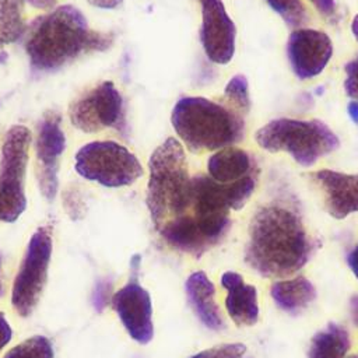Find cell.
<instances>
[{"mask_svg":"<svg viewBox=\"0 0 358 358\" xmlns=\"http://www.w3.org/2000/svg\"><path fill=\"white\" fill-rule=\"evenodd\" d=\"M313 249L296 204L277 199L260 206L252 217L245 262L263 277L285 278L308 263Z\"/></svg>","mask_w":358,"mask_h":358,"instance_id":"1","label":"cell"},{"mask_svg":"<svg viewBox=\"0 0 358 358\" xmlns=\"http://www.w3.org/2000/svg\"><path fill=\"white\" fill-rule=\"evenodd\" d=\"M113 34L94 31L73 4H63L41 15L29 28L25 50L32 73H53L87 52H103Z\"/></svg>","mask_w":358,"mask_h":358,"instance_id":"2","label":"cell"},{"mask_svg":"<svg viewBox=\"0 0 358 358\" xmlns=\"http://www.w3.org/2000/svg\"><path fill=\"white\" fill-rule=\"evenodd\" d=\"M171 123L179 138L193 152L231 147L245 136V120L241 113L203 96L178 99Z\"/></svg>","mask_w":358,"mask_h":358,"instance_id":"3","label":"cell"},{"mask_svg":"<svg viewBox=\"0 0 358 358\" xmlns=\"http://www.w3.org/2000/svg\"><path fill=\"white\" fill-rule=\"evenodd\" d=\"M148 169L145 204L155 229H159L190 208L192 178L182 144L168 137L152 151Z\"/></svg>","mask_w":358,"mask_h":358,"instance_id":"4","label":"cell"},{"mask_svg":"<svg viewBox=\"0 0 358 358\" xmlns=\"http://www.w3.org/2000/svg\"><path fill=\"white\" fill-rule=\"evenodd\" d=\"M255 138L259 147L270 152H288L301 166H312L340 145L337 134L317 119H274L260 127Z\"/></svg>","mask_w":358,"mask_h":358,"instance_id":"5","label":"cell"},{"mask_svg":"<svg viewBox=\"0 0 358 358\" xmlns=\"http://www.w3.org/2000/svg\"><path fill=\"white\" fill-rule=\"evenodd\" d=\"M74 169L81 178L113 189L130 186L144 173L138 158L113 140H96L80 147L74 154Z\"/></svg>","mask_w":358,"mask_h":358,"instance_id":"6","label":"cell"},{"mask_svg":"<svg viewBox=\"0 0 358 358\" xmlns=\"http://www.w3.org/2000/svg\"><path fill=\"white\" fill-rule=\"evenodd\" d=\"M32 133L27 126H11L0 151V221L15 222L27 208L25 175Z\"/></svg>","mask_w":358,"mask_h":358,"instance_id":"7","label":"cell"},{"mask_svg":"<svg viewBox=\"0 0 358 358\" xmlns=\"http://www.w3.org/2000/svg\"><path fill=\"white\" fill-rule=\"evenodd\" d=\"M53 241L49 225L39 227L29 238L11 289V305L27 317L36 308L48 278Z\"/></svg>","mask_w":358,"mask_h":358,"instance_id":"8","label":"cell"},{"mask_svg":"<svg viewBox=\"0 0 358 358\" xmlns=\"http://www.w3.org/2000/svg\"><path fill=\"white\" fill-rule=\"evenodd\" d=\"M69 117L71 124L84 133L126 130L123 96L112 81H102L77 98L69 108Z\"/></svg>","mask_w":358,"mask_h":358,"instance_id":"9","label":"cell"},{"mask_svg":"<svg viewBox=\"0 0 358 358\" xmlns=\"http://www.w3.org/2000/svg\"><path fill=\"white\" fill-rule=\"evenodd\" d=\"M60 123L59 113L46 112L35 138L38 186L48 201H53L57 194L60 157L66 148V136Z\"/></svg>","mask_w":358,"mask_h":358,"instance_id":"10","label":"cell"},{"mask_svg":"<svg viewBox=\"0 0 358 358\" xmlns=\"http://www.w3.org/2000/svg\"><path fill=\"white\" fill-rule=\"evenodd\" d=\"M201 7L200 42L206 56L215 64H228L235 53L236 27L222 0H199Z\"/></svg>","mask_w":358,"mask_h":358,"instance_id":"11","label":"cell"},{"mask_svg":"<svg viewBox=\"0 0 358 358\" xmlns=\"http://www.w3.org/2000/svg\"><path fill=\"white\" fill-rule=\"evenodd\" d=\"M123 327L138 344H148L154 337L151 296L137 280H130L117 289L110 301Z\"/></svg>","mask_w":358,"mask_h":358,"instance_id":"12","label":"cell"},{"mask_svg":"<svg viewBox=\"0 0 358 358\" xmlns=\"http://www.w3.org/2000/svg\"><path fill=\"white\" fill-rule=\"evenodd\" d=\"M333 55V43L327 34L310 29H294L287 42V56L294 74L301 80L319 76Z\"/></svg>","mask_w":358,"mask_h":358,"instance_id":"13","label":"cell"},{"mask_svg":"<svg viewBox=\"0 0 358 358\" xmlns=\"http://www.w3.org/2000/svg\"><path fill=\"white\" fill-rule=\"evenodd\" d=\"M320 187L327 213L343 220L358 213V173H343L331 169H320L310 176Z\"/></svg>","mask_w":358,"mask_h":358,"instance_id":"14","label":"cell"},{"mask_svg":"<svg viewBox=\"0 0 358 358\" xmlns=\"http://www.w3.org/2000/svg\"><path fill=\"white\" fill-rule=\"evenodd\" d=\"M221 285L227 289L225 308L229 317L238 326H253L259 320L257 289L245 284L241 274L227 271L221 277Z\"/></svg>","mask_w":358,"mask_h":358,"instance_id":"15","label":"cell"},{"mask_svg":"<svg viewBox=\"0 0 358 358\" xmlns=\"http://www.w3.org/2000/svg\"><path fill=\"white\" fill-rule=\"evenodd\" d=\"M186 296L194 315L210 330L220 331L225 327L221 310L214 301L215 287L203 271L192 273L185 284Z\"/></svg>","mask_w":358,"mask_h":358,"instance_id":"16","label":"cell"},{"mask_svg":"<svg viewBox=\"0 0 358 358\" xmlns=\"http://www.w3.org/2000/svg\"><path fill=\"white\" fill-rule=\"evenodd\" d=\"M208 176L222 185H229L242 178L259 172L257 164L248 151L236 147H225L214 152L207 162Z\"/></svg>","mask_w":358,"mask_h":358,"instance_id":"17","label":"cell"},{"mask_svg":"<svg viewBox=\"0 0 358 358\" xmlns=\"http://www.w3.org/2000/svg\"><path fill=\"white\" fill-rule=\"evenodd\" d=\"M270 295L282 310L299 313L315 301L316 289L308 278L298 275L289 280L274 281L270 288Z\"/></svg>","mask_w":358,"mask_h":358,"instance_id":"18","label":"cell"},{"mask_svg":"<svg viewBox=\"0 0 358 358\" xmlns=\"http://www.w3.org/2000/svg\"><path fill=\"white\" fill-rule=\"evenodd\" d=\"M350 336L345 327L337 323H329L313 336L308 358H344L350 350Z\"/></svg>","mask_w":358,"mask_h":358,"instance_id":"19","label":"cell"},{"mask_svg":"<svg viewBox=\"0 0 358 358\" xmlns=\"http://www.w3.org/2000/svg\"><path fill=\"white\" fill-rule=\"evenodd\" d=\"M25 28L24 0H0V48L18 42Z\"/></svg>","mask_w":358,"mask_h":358,"instance_id":"20","label":"cell"},{"mask_svg":"<svg viewBox=\"0 0 358 358\" xmlns=\"http://www.w3.org/2000/svg\"><path fill=\"white\" fill-rule=\"evenodd\" d=\"M53 345L50 340L45 336H32L11 350L7 351L4 358H53Z\"/></svg>","mask_w":358,"mask_h":358,"instance_id":"21","label":"cell"},{"mask_svg":"<svg viewBox=\"0 0 358 358\" xmlns=\"http://www.w3.org/2000/svg\"><path fill=\"white\" fill-rule=\"evenodd\" d=\"M224 98L228 106H231L235 112L245 116L250 109V96H249V85L248 80L243 74L234 76L225 85Z\"/></svg>","mask_w":358,"mask_h":358,"instance_id":"22","label":"cell"},{"mask_svg":"<svg viewBox=\"0 0 358 358\" xmlns=\"http://www.w3.org/2000/svg\"><path fill=\"white\" fill-rule=\"evenodd\" d=\"M287 25L291 28H299L308 21V11L301 0H266Z\"/></svg>","mask_w":358,"mask_h":358,"instance_id":"23","label":"cell"},{"mask_svg":"<svg viewBox=\"0 0 358 358\" xmlns=\"http://www.w3.org/2000/svg\"><path fill=\"white\" fill-rule=\"evenodd\" d=\"M246 352L245 344L241 343H228L214 345L204 351L197 352L190 358H242Z\"/></svg>","mask_w":358,"mask_h":358,"instance_id":"24","label":"cell"},{"mask_svg":"<svg viewBox=\"0 0 358 358\" xmlns=\"http://www.w3.org/2000/svg\"><path fill=\"white\" fill-rule=\"evenodd\" d=\"M113 291V282L110 280H99L92 291L91 299H92V306L95 308L96 312H103V309L109 305L112 301V294Z\"/></svg>","mask_w":358,"mask_h":358,"instance_id":"25","label":"cell"},{"mask_svg":"<svg viewBox=\"0 0 358 358\" xmlns=\"http://www.w3.org/2000/svg\"><path fill=\"white\" fill-rule=\"evenodd\" d=\"M344 90L350 98L358 101V56L345 64Z\"/></svg>","mask_w":358,"mask_h":358,"instance_id":"26","label":"cell"},{"mask_svg":"<svg viewBox=\"0 0 358 358\" xmlns=\"http://www.w3.org/2000/svg\"><path fill=\"white\" fill-rule=\"evenodd\" d=\"M63 203H64V210L66 213L73 218V220H78L84 213V201L83 199L80 197L78 192L74 190V189H70L64 193V197H63Z\"/></svg>","mask_w":358,"mask_h":358,"instance_id":"27","label":"cell"},{"mask_svg":"<svg viewBox=\"0 0 358 358\" xmlns=\"http://www.w3.org/2000/svg\"><path fill=\"white\" fill-rule=\"evenodd\" d=\"M315 8L326 18L333 20L337 17V4L334 0H309Z\"/></svg>","mask_w":358,"mask_h":358,"instance_id":"28","label":"cell"},{"mask_svg":"<svg viewBox=\"0 0 358 358\" xmlns=\"http://www.w3.org/2000/svg\"><path fill=\"white\" fill-rule=\"evenodd\" d=\"M13 338V329L8 324L6 316L0 313V351L11 341Z\"/></svg>","mask_w":358,"mask_h":358,"instance_id":"29","label":"cell"},{"mask_svg":"<svg viewBox=\"0 0 358 358\" xmlns=\"http://www.w3.org/2000/svg\"><path fill=\"white\" fill-rule=\"evenodd\" d=\"M87 3H90L96 8L113 10V8H117L123 3V0H87Z\"/></svg>","mask_w":358,"mask_h":358,"instance_id":"30","label":"cell"},{"mask_svg":"<svg viewBox=\"0 0 358 358\" xmlns=\"http://www.w3.org/2000/svg\"><path fill=\"white\" fill-rule=\"evenodd\" d=\"M347 263L348 267L351 268V271L355 274L357 280H358V243L355 245V248L348 253L347 256Z\"/></svg>","mask_w":358,"mask_h":358,"instance_id":"31","label":"cell"},{"mask_svg":"<svg viewBox=\"0 0 358 358\" xmlns=\"http://www.w3.org/2000/svg\"><path fill=\"white\" fill-rule=\"evenodd\" d=\"M27 3L39 10H49L56 6L57 0H27Z\"/></svg>","mask_w":358,"mask_h":358,"instance_id":"32","label":"cell"},{"mask_svg":"<svg viewBox=\"0 0 358 358\" xmlns=\"http://www.w3.org/2000/svg\"><path fill=\"white\" fill-rule=\"evenodd\" d=\"M350 312H351V320L355 326H358V295H354L350 302Z\"/></svg>","mask_w":358,"mask_h":358,"instance_id":"33","label":"cell"},{"mask_svg":"<svg viewBox=\"0 0 358 358\" xmlns=\"http://www.w3.org/2000/svg\"><path fill=\"white\" fill-rule=\"evenodd\" d=\"M347 112H348V116L350 119L358 124V101H351L348 103V108H347Z\"/></svg>","mask_w":358,"mask_h":358,"instance_id":"34","label":"cell"},{"mask_svg":"<svg viewBox=\"0 0 358 358\" xmlns=\"http://www.w3.org/2000/svg\"><path fill=\"white\" fill-rule=\"evenodd\" d=\"M351 31H352V34H354V36H355V39L358 42V14L354 17V20L351 22Z\"/></svg>","mask_w":358,"mask_h":358,"instance_id":"35","label":"cell"},{"mask_svg":"<svg viewBox=\"0 0 358 358\" xmlns=\"http://www.w3.org/2000/svg\"><path fill=\"white\" fill-rule=\"evenodd\" d=\"M7 57H8L7 52H4V50H0V63H4V62L7 60Z\"/></svg>","mask_w":358,"mask_h":358,"instance_id":"36","label":"cell"},{"mask_svg":"<svg viewBox=\"0 0 358 358\" xmlns=\"http://www.w3.org/2000/svg\"><path fill=\"white\" fill-rule=\"evenodd\" d=\"M0 271H1V256H0ZM3 294V282H1V275H0V295Z\"/></svg>","mask_w":358,"mask_h":358,"instance_id":"37","label":"cell"},{"mask_svg":"<svg viewBox=\"0 0 358 358\" xmlns=\"http://www.w3.org/2000/svg\"><path fill=\"white\" fill-rule=\"evenodd\" d=\"M350 358H358V355H351Z\"/></svg>","mask_w":358,"mask_h":358,"instance_id":"38","label":"cell"}]
</instances>
